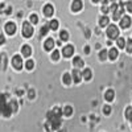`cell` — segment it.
Returning <instances> with one entry per match:
<instances>
[{"mask_svg": "<svg viewBox=\"0 0 132 132\" xmlns=\"http://www.w3.org/2000/svg\"><path fill=\"white\" fill-rule=\"evenodd\" d=\"M33 32H35V30H33L32 24H30V23H28V21H25V23L23 24V35H24V37H27V38L32 37Z\"/></svg>", "mask_w": 132, "mask_h": 132, "instance_id": "obj_3", "label": "cell"}, {"mask_svg": "<svg viewBox=\"0 0 132 132\" xmlns=\"http://www.w3.org/2000/svg\"><path fill=\"white\" fill-rule=\"evenodd\" d=\"M111 2H112V3H119L120 0H111Z\"/></svg>", "mask_w": 132, "mask_h": 132, "instance_id": "obj_38", "label": "cell"}, {"mask_svg": "<svg viewBox=\"0 0 132 132\" xmlns=\"http://www.w3.org/2000/svg\"><path fill=\"white\" fill-rule=\"evenodd\" d=\"M101 11H102L103 13H108V12H110V8L107 7V4H103V7H102V9H101Z\"/></svg>", "mask_w": 132, "mask_h": 132, "instance_id": "obj_32", "label": "cell"}, {"mask_svg": "<svg viewBox=\"0 0 132 132\" xmlns=\"http://www.w3.org/2000/svg\"><path fill=\"white\" fill-rule=\"evenodd\" d=\"M62 81H63V83H65V85H70V83H71V81H73V75H70V74H63Z\"/></svg>", "mask_w": 132, "mask_h": 132, "instance_id": "obj_18", "label": "cell"}, {"mask_svg": "<svg viewBox=\"0 0 132 132\" xmlns=\"http://www.w3.org/2000/svg\"><path fill=\"white\" fill-rule=\"evenodd\" d=\"M29 20L32 21L33 24H36V23H38V16H37V15H35V13H33V15H30Z\"/></svg>", "mask_w": 132, "mask_h": 132, "instance_id": "obj_29", "label": "cell"}, {"mask_svg": "<svg viewBox=\"0 0 132 132\" xmlns=\"http://www.w3.org/2000/svg\"><path fill=\"white\" fill-rule=\"evenodd\" d=\"M71 74H73V81H74L75 83H79V82H81V79H82V73H81L79 70L74 69Z\"/></svg>", "mask_w": 132, "mask_h": 132, "instance_id": "obj_8", "label": "cell"}, {"mask_svg": "<svg viewBox=\"0 0 132 132\" xmlns=\"http://www.w3.org/2000/svg\"><path fill=\"white\" fill-rule=\"evenodd\" d=\"M124 7H126V4H123V3H120L119 2V4H118V8L112 12V19L115 20V21H118V20H120L123 16V13H124Z\"/></svg>", "mask_w": 132, "mask_h": 132, "instance_id": "obj_1", "label": "cell"}, {"mask_svg": "<svg viewBox=\"0 0 132 132\" xmlns=\"http://www.w3.org/2000/svg\"><path fill=\"white\" fill-rule=\"evenodd\" d=\"M49 27H50L52 30L58 29V21H57V20H52V21H49Z\"/></svg>", "mask_w": 132, "mask_h": 132, "instance_id": "obj_21", "label": "cell"}, {"mask_svg": "<svg viewBox=\"0 0 132 132\" xmlns=\"http://www.w3.org/2000/svg\"><path fill=\"white\" fill-rule=\"evenodd\" d=\"M44 13H45V16H48V17L53 16V13H54V8H53V5L46 4L45 7H44Z\"/></svg>", "mask_w": 132, "mask_h": 132, "instance_id": "obj_10", "label": "cell"}, {"mask_svg": "<svg viewBox=\"0 0 132 132\" xmlns=\"http://www.w3.org/2000/svg\"><path fill=\"white\" fill-rule=\"evenodd\" d=\"M54 40L53 38H48L46 41H45V44H44V48H45L46 50H52L53 48H54Z\"/></svg>", "mask_w": 132, "mask_h": 132, "instance_id": "obj_12", "label": "cell"}, {"mask_svg": "<svg viewBox=\"0 0 132 132\" xmlns=\"http://www.w3.org/2000/svg\"><path fill=\"white\" fill-rule=\"evenodd\" d=\"M5 32L8 33V35H13V33L16 32V25L13 23H7L5 24Z\"/></svg>", "mask_w": 132, "mask_h": 132, "instance_id": "obj_11", "label": "cell"}, {"mask_svg": "<svg viewBox=\"0 0 132 132\" xmlns=\"http://www.w3.org/2000/svg\"><path fill=\"white\" fill-rule=\"evenodd\" d=\"M126 48H127V52L128 53H132V40H128L127 41V46Z\"/></svg>", "mask_w": 132, "mask_h": 132, "instance_id": "obj_30", "label": "cell"}, {"mask_svg": "<svg viewBox=\"0 0 132 132\" xmlns=\"http://www.w3.org/2000/svg\"><path fill=\"white\" fill-rule=\"evenodd\" d=\"M126 118L128 120H132V107H127V110H126Z\"/></svg>", "mask_w": 132, "mask_h": 132, "instance_id": "obj_23", "label": "cell"}, {"mask_svg": "<svg viewBox=\"0 0 132 132\" xmlns=\"http://www.w3.org/2000/svg\"><path fill=\"white\" fill-rule=\"evenodd\" d=\"M11 106H12V110H13V111H17V103H16L15 101L11 102Z\"/></svg>", "mask_w": 132, "mask_h": 132, "instance_id": "obj_34", "label": "cell"}, {"mask_svg": "<svg viewBox=\"0 0 132 132\" xmlns=\"http://www.w3.org/2000/svg\"><path fill=\"white\" fill-rule=\"evenodd\" d=\"M107 36L110 37V38H119V28L116 27V25H108V28H107Z\"/></svg>", "mask_w": 132, "mask_h": 132, "instance_id": "obj_2", "label": "cell"}, {"mask_svg": "<svg viewBox=\"0 0 132 132\" xmlns=\"http://www.w3.org/2000/svg\"><path fill=\"white\" fill-rule=\"evenodd\" d=\"M60 38H61L62 41H68V40H69V33L66 32V30L60 32Z\"/></svg>", "mask_w": 132, "mask_h": 132, "instance_id": "obj_22", "label": "cell"}, {"mask_svg": "<svg viewBox=\"0 0 132 132\" xmlns=\"http://www.w3.org/2000/svg\"><path fill=\"white\" fill-rule=\"evenodd\" d=\"M33 94H35L33 91H29V98H33Z\"/></svg>", "mask_w": 132, "mask_h": 132, "instance_id": "obj_37", "label": "cell"}, {"mask_svg": "<svg viewBox=\"0 0 132 132\" xmlns=\"http://www.w3.org/2000/svg\"><path fill=\"white\" fill-rule=\"evenodd\" d=\"M108 23H110V20H108V17H107V16H102L101 19H99V25H101L102 28L107 27V25H108Z\"/></svg>", "mask_w": 132, "mask_h": 132, "instance_id": "obj_17", "label": "cell"}, {"mask_svg": "<svg viewBox=\"0 0 132 132\" xmlns=\"http://www.w3.org/2000/svg\"><path fill=\"white\" fill-rule=\"evenodd\" d=\"M126 8H127L128 12H132V0H129V2L126 3Z\"/></svg>", "mask_w": 132, "mask_h": 132, "instance_id": "obj_31", "label": "cell"}, {"mask_svg": "<svg viewBox=\"0 0 132 132\" xmlns=\"http://www.w3.org/2000/svg\"><path fill=\"white\" fill-rule=\"evenodd\" d=\"M107 56H108V52H106V50H102L101 53H99V58H101L102 61H104L107 58Z\"/></svg>", "mask_w": 132, "mask_h": 132, "instance_id": "obj_27", "label": "cell"}, {"mask_svg": "<svg viewBox=\"0 0 132 132\" xmlns=\"http://www.w3.org/2000/svg\"><path fill=\"white\" fill-rule=\"evenodd\" d=\"M118 46H119V48H124V46H126V40L122 38V37H119V38H118Z\"/></svg>", "mask_w": 132, "mask_h": 132, "instance_id": "obj_26", "label": "cell"}, {"mask_svg": "<svg viewBox=\"0 0 132 132\" xmlns=\"http://www.w3.org/2000/svg\"><path fill=\"white\" fill-rule=\"evenodd\" d=\"M98 2H102V0H93V3H98Z\"/></svg>", "mask_w": 132, "mask_h": 132, "instance_id": "obj_39", "label": "cell"}, {"mask_svg": "<svg viewBox=\"0 0 132 132\" xmlns=\"http://www.w3.org/2000/svg\"><path fill=\"white\" fill-rule=\"evenodd\" d=\"M85 52H86V53H89V52H90V48H89V46H86V48H85Z\"/></svg>", "mask_w": 132, "mask_h": 132, "instance_id": "obj_35", "label": "cell"}, {"mask_svg": "<svg viewBox=\"0 0 132 132\" xmlns=\"http://www.w3.org/2000/svg\"><path fill=\"white\" fill-rule=\"evenodd\" d=\"M73 53H74V48H73L71 45H66V46L62 49V54H63L65 57H71Z\"/></svg>", "mask_w": 132, "mask_h": 132, "instance_id": "obj_6", "label": "cell"}, {"mask_svg": "<svg viewBox=\"0 0 132 132\" xmlns=\"http://www.w3.org/2000/svg\"><path fill=\"white\" fill-rule=\"evenodd\" d=\"M21 53H23L24 57H29L30 54H32V48L29 45H24L23 49H21Z\"/></svg>", "mask_w": 132, "mask_h": 132, "instance_id": "obj_13", "label": "cell"}, {"mask_svg": "<svg viewBox=\"0 0 132 132\" xmlns=\"http://www.w3.org/2000/svg\"><path fill=\"white\" fill-rule=\"evenodd\" d=\"M12 111H13V110L11 108V103H9V104H7V103H5V101H4V107H3V115H4L5 118H8V116H11V114H12Z\"/></svg>", "mask_w": 132, "mask_h": 132, "instance_id": "obj_9", "label": "cell"}, {"mask_svg": "<svg viewBox=\"0 0 132 132\" xmlns=\"http://www.w3.org/2000/svg\"><path fill=\"white\" fill-rule=\"evenodd\" d=\"M58 58H60V52H58V50H54V52L52 53V60L57 61Z\"/></svg>", "mask_w": 132, "mask_h": 132, "instance_id": "obj_28", "label": "cell"}, {"mask_svg": "<svg viewBox=\"0 0 132 132\" xmlns=\"http://www.w3.org/2000/svg\"><path fill=\"white\" fill-rule=\"evenodd\" d=\"M114 95H115V93L112 90H107L104 93V99H106V101H108V102H111L112 99H114Z\"/></svg>", "mask_w": 132, "mask_h": 132, "instance_id": "obj_16", "label": "cell"}, {"mask_svg": "<svg viewBox=\"0 0 132 132\" xmlns=\"http://www.w3.org/2000/svg\"><path fill=\"white\" fill-rule=\"evenodd\" d=\"M12 63L15 66V69L20 70L21 68H23V58H21V56H15L12 58Z\"/></svg>", "mask_w": 132, "mask_h": 132, "instance_id": "obj_4", "label": "cell"}, {"mask_svg": "<svg viewBox=\"0 0 132 132\" xmlns=\"http://www.w3.org/2000/svg\"><path fill=\"white\" fill-rule=\"evenodd\" d=\"M108 2H111V0H102V3H103V4H107Z\"/></svg>", "mask_w": 132, "mask_h": 132, "instance_id": "obj_36", "label": "cell"}, {"mask_svg": "<svg viewBox=\"0 0 132 132\" xmlns=\"http://www.w3.org/2000/svg\"><path fill=\"white\" fill-rule=\"evenodd\" d=\"M120 27H122L123 29H127L131 27V17L129 16H123L122 19H120Z\"/></svg>", "mask_w": 132, "mask_h": 132, "instance_id": "obj_5", "label": "cell"}, {"mask_svg": "<svg viewBox=\"0 0 132 132\" xmlns=\"http://www.w3.org/2000/svg\"><path fill=\"white\" fill-rule=\"evenodd\" d=\"M83 63H85V62L82 61L81 57H74V60H73V65L75 66V68H82Z\"/></svg>", "mask_w": 132, "mask_h": 132, "instance_id": "obj_15", "label": "cell"}, {"mask_svg": "<svg viewBox=\"0 0 132 132\" xmlns=\"http://www.w3.org/2000/svg\"><path fill=\"white\" fill-rule=\"evenodd\" d=\"M49 29H50V27H49V24H46V25H44L42 28H41V36H45L46 33L49 32Z\"/></svg>", "mask_w": 132, "mask_h": 132, "instance_id": "obj_24", "label": "cell"}, {"mask_svg": "<svg viewBox=\"0 0 132 132\" xmlns=\"http://www.w3.org/2000/svg\"><path fill=\"white\" fill-rule=\"evenodd\" d=\"M103 112H104L106 115H108L110 112H111V107H110V106H104V108H103Z\"/></svg>", "mask_w": 132, "mask_h": 132, "instance_id": "obj_33", "label": "cell"}, {"mask_svg": "<svg viewBox=\"0 0 132 132\" xmlns=\"http://www.w3.org/2000/svg\"><path fill=\"white\" fill-rule=\"evenodd\" d=\"M25 68H27L28 70H32L33 68H35V62H33L32 60H29V61H27V63H25Z\"/></svg>", "mask_w": 132, "mask_h": 132, "instance_id": "obj_25", "label": "cell"}, {"mask_svg": "<svg viewBox=\"0 0 132 132\" xmlns=\"http://www.w3.org/2000/svg\"><path fill=\"white\" fill-rule=\"evenodd\" d=\"M82 77H83L85 79H87V81L91 79V70H90V69H85V70L82 71Z\"/></svg>", "mask_w": 132, "mask_h": 132, "instance_id": "obj_19", "label": "cell"}, {"mask_svg": "<svg viewBox=\"0 0 132 132\" xmlns=\"http://www.w3.org/2000/svg\"><path fill=\"white\" fill-rule=\"evenodd\" d=\"M118 56H119V52H118L116 48L110 49V52H108V57H110V58H111V60H115V58H118Z\"/></svg>", "mask_w": 132, "mask_h": 132, "instance_id": "obj_14", "label": "cell"}, {"mask_svg": "<svg viewBox=\"0 0 132 132\" xmlns=\"http://www.w3.org/2000/svg\"><path fill=\"white\" fill-rule=\"evenodd\" d=\"M81 9H82V2L81 0H74L71 4V11L73 12H79Z\"/></svg>", "mask_w": 132, "mask_h": 132, "instance_id": "obj_7", "label": "cell"}, {"mask_svg": "<svg viewBox=\"0 0 132 132\" xmlns=\"http://www.w3.org/2000/svg\"><path fill=\"white\" fill-rule=\"evenodd\" d=\"M62 111H63V116H70V115L73 114V108H71L70 106H66Z\"/></svg>", "mask_w": 132, "mask_h": 132, "instance_id": "obj_20", "label": "cell"}]
</instances>
